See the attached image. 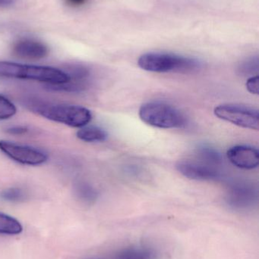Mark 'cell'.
<instances>
[{
	"mask_svg": "<svg viewBox=\"0 0 259 259\" xmlns=\"http://www.w3.org/2000/svg\"><path fill=\"white\" fill-rule=\"evenodd\" d=\"M138 65L144 71L156 73H192L202 66L201 62L194 58L159 52L141 55Z\"/></svg>",
	"mask_w": 259,
	"mask_h": 259,
	"instance_id": "6da1fadb",
	"label": "cell"
},
{
	"mask_svg": "<svg viewBox=\"0 0 259 259\" xmlns=\"http://www.w3.org/2000/svg\"><path fill=\"white\" fill-rule=\"evenodd\" d=\"M0 77L35 80L50 86L64 84L69 80L66 73L58 68L9 62H0Z\"/></svg>",
	"mask_w": 259,
	"mask_h": 259,
	"instance_id": "7a4b0ae2",
	"label": "cell"
},
{
	"mask_svg": "<svg viewBox=\"0 0 259 259\" xmlns=\"http://www.w3.org/2000/svg\"><path fill=\"white\" fill-rule=\"evenodd\" d=\"M30 109L44 118L72 127H83L92 119L86 108L73 105L33 103Z\"/></svg>",
	"mask_w": 259,
	"mask_h": 259,
	"instance_id": "3957f363",
	"label": "cell"
},
{
	"mask_svg": "<svg viewBox=\"0 0 259 259\" xmlns=\"http://www.w3.org/2000/svg\"><path fill=\"white\" fill-rule=\"evenodd\" d=\"M139 117L144 123L158 128H181L187 124V118L176 108L160 102L142 105Z\"/></svg>",
	"mask_w": 259,
	"mask_h": 259,
	"instance_id": "277c9868",
	"label": "cell"
},
{
	"mask_svg": "<svg viewBox=\"0 0 259 259\" xmlns=\"http://www.w3.org/2000/svg\"><path fill=\"white\" fill-rule=\"evenodd\" d=\"M214 115L239 127L258 131V111L253 108L237 104L220 105L214 109Z\"/></svg>",
	"mask_w": 259,
	"mask_h": 259,
	"instance_id": "5b68a950",
	"label": "cell"
},
{
	"mask_svg": "<svg viewBox=\"0 0 259 259\" xmlns=\"http://www.w3.org/2000/svg\"><path fill=\"white\" fill-rule=\"evenodd\" d=\"M0 150L11 159L27 165H40L48 159L47 154L40 149L7 140H0Z\"/></svg>",
	"mask_w": 259,
	"mask_h": 259,
	"instance_id": "8992f818",
	"label": "cell"
},
{
	"mask_svg": "<svg viewBox=\"0 0 259 259\" xmlns=\"http://www.w3.org/2000/svg\"><path fill=\"white\" fill-rule=\"evenodd\" d=\"M65 71L68 76V81L64 84L51 86L55 91L81 92L89 87L91 71L85 65L74 64L68 65Z\"/></svg>",
	"mask_w": 259,
	"mask_h": 259,
	"instance_id": "52a82bcc",
	"label": "cell"
},
{
	"mask_svg": "<svg viewBox=\"0 0 259 259\" xmlns=\"http://www.w3.org/2000/svg\"><path fill=\"white\" fill-rule=\"evenodd\" d=\"M176 169L186 178L199 181L217 179L220 176L218 170L213 166L190 160L179 161L176 164Z\"/></svg>",
	"mask_w": 259,
	"mask_h": 259,
	"instance_id": "ba28073f",
	"label": "cell"
},
{
	"mask_svg": "<svg viewBox=\"0 0 259 259\" xmlns=\"http://www.w3.org/2000/svg\"><path fill=\"white\" fill-rule=\"evenodd\" d=\"M227 155L230 161L240 168L249 170L258 166L259 152L252 146H234L228 151Z\"/></svg>",
	"mask_w": 259,
	"mask_h": 259,
	"instance_id": "9c48e42d",
	"label": "cell"
},
{
	"mask_svg": "<svg viewBox=\"0 0 259 259\" xmlns=\"http://www.w3.org/2000/svg\"><path fill=\"white\" fill-rule=\"evenodd\" d=\"M12 50L15 56L29 60L44 59L48 55L47 46L34 39H20L14 44Z\"/></svg>",
	"mask_w": 259,
	"mask_h": 259,
	"instance_id": "30bf717a",
	"label": "cell"
},
{
	"mask_svg": "<svg viewBox=\"0 0 259 259\" xmlns=\"http://www.w3.org/2000/svg\"><path fill=\"white\" fill-rule=\"evenodd\" d=\"M109 259H156L157 253L149 247H131L122 249L108 256Z\"/></svg>",
	"mask_w": 259,
	"mask_h": 259,
	"instance_id": "8fae6325",
	"label": "cell"
},
{
	"mask_svg": "<svg viewBox=\"0 0 259 259\" xmlns=\"http://www.w3.org/2000/svg\"><path fill=\"white\" fill-rule=\"evenodd\" d=\"M22 231V225L17 219L0 212V235H18Z\"/></svg>",
	"mask_w": 259,
	"mask_h": 259,
	"instance_id": "7c38bea8",
	"label": "cell"
},
{
	"mask_svg": "<svg viewBox=\"0 0 259 259\" xmlns=\"http://www.w3.org/2000/svg\"><path fill=\"white\" fill-rule=\"evenodd\" d=\"M254 199L255 197L252 192L246 190H239L238 191L233 192L228 202L233 208L243 209L252 205L255 200Z\"/></svg>",
	"mask_w": 259,
	"mask_h": 259,
	"instance_id": "4fadbf2b",
	"label": "cell"
},
{
	"mask_svg": "<svg viewBox=\"0 0 259 259\" xmlns=\"http://www.w3.org/2000/svg\"><path fill=\"white\" fill-rule=\"evenodd\" d=\"M77 137L82 141L94 143L105 141L107 138V134L100 127L90 126L79 130L77 132Z\"/></svg>",
	"mask_w": 259,
	"mask_h": 259,
	"instance_id": "5bb4252c",
	"label": "cell"
},
{
	"mask_svg": "<svg viewBox=\"0 0 259 259\" xmlns=\"http://www.w3.org/2000/svg\"><path fill=\"white\" fill-rule=\"evenodd\" d=\"M74 192L79 200L87 204L94 203L98 196L95 189L85 182L77 183L75 185Z\"/></svg>",
	"mask_w": 259,
	"mask_h": 259,
	"instance_id": "9a60e30c",
	"label": "cell"
},
{
	"mask_svg": "<svg viewBox=\"0 0 259 259\" xmlns=\"http://www.w3.org/2000/svg\"><path fill=\"white\" fill-rule=\"evenodd\" d=\"M0 197L3 200L10 202H20L26 199V193L21 188H9L3 190L0 193Z\"/></svg>",
	"mask_w": 259,
	"mask_h": 259,
	"instance_id": "2e32d148",
	"label": "cell"
},
{
	"mask_svg": "<svg viewBox=\"0 0 259 259\" xmlns=\"http://www.w3.org/2000/svg\"><path fill=\"white\" fill-rule=\"evenodd\" d=\"M16 112L15 105L6 97L0 95V120L9 119L13 117Z\"/></svg>",
	"mask_w": 259,
	"mask_h": 259,
	"instance_id": "e0dca14e",
	"label": "cell"
},
{
	"mask_svg": "<svg viewBox=\"0 0 259 259\" xmlns=\"http://www.w3.org/2000/svg\"><path fill=\"white\" fill-rule=\"evenodd\" d=\"M246 88L250 94L258 95L259 94V77L258 76L250 77L246 82Z\"/></svg>",
	"mask_w": 259,
	"mask_h": 259,
	"instance_id": "ac0fdd59",
	"label": "cell"
},
{
	"mask_svg": "<svg viewBox=\"0 0 259 259\" xmlns=\"http://www.w3.org/2000/svg\"><path fill=\"white\" fill-rule=\"evenodd\" d=\"M7 133L11 134H15V135H21V134H26V133L28 131V129L25 127H10V128L7 129Z\"/></svg>",
	"mask_w": 259,
	"mask_h": 259,
	"instance_id": "d6986e66",
	"label": "cell"
},
{
	"mask_svg": "<svg viewBox=\"0 0 259 259\" xmlns=\"http://www.w3.org/2000/svg\"><path fill=\"white\" fill-rule=\"evenodd\" d=\"M68 5H71L72 6H79L85 4L86 0H65Z\"/></svg>",
	"mask_w": 259,
	"mask_h": 259,
	"instance_id": "ffe728a7",
	"label": "cell"
},
{
	"mask_svg": "<svg viewBox=\"0 0 259 259\" xmlns=\"http://www.w3.org/2000/svg\"><path fill=\"white\" fill-rule=\"evenodd\" d=\"M15 0H0V8L9 7L15 3Z\"/></svg>",
	"mask_w": 259,
	"mask_h": 259,
	"instance_id": "44dd1931",
	"label": "cell"
}]
</instances>
